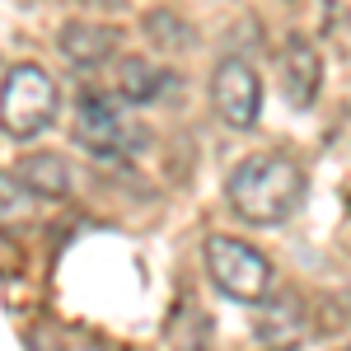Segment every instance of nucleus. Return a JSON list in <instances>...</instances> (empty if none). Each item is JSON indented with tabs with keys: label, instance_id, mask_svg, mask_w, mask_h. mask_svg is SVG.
<instances>
[{
	"label": "nucleus",
	"instance_id": "1a4fd4ad",
	"mask_svg": "<svg viewBox=\"0 0 351 351\" xmlns=\"http://www.w3.org/2000/svg\"><path fill=\"white\" fill-rule=\"evenodd\" d=\"M164 89H169V71L160 61H145V56H127L122 61V75H117V94L127 104H160Z\"/></svg>",
	"mask_w": 351,
	"mask_h": 351
},
{
	"label": "nucleus",
	"instance_id": "f257e3e1",
	"mask_svg": "<svg viewBox=\"0 0 351 351\" xmlns=\"http://www.w3.org/2000/svg\"><path fill=\"white\" fill-rule=\"evenodd\" d=\"M309 192V178L300 160H291L286 150H258L248 160L234 164L230 183H225V197H230V211L258 230H276L300 211Z\"/></svg>",
	"mask_w": 351,
	"mask_h": 351
},
{
	"label": "nucleus",
	"instance_id": "f03ea898",
	"mask_svg": "<svg viewBox=\"0 0 351 351\" xmlns=\"http://www.w3.org/2000/svg\"><path fill=\"white\" fill-rule=\"evenodd\" d=\"M56 108H61V94H56V80L33 66V61H19L5 71L0 80V132L10 141H38L56 122Z\"/></svg>",
	"mask_w": 351,
	"mask_h": 351
},
{
	"label": "nucleus",
	"instance_id": "9b49d317",
	"mask_svg": "<svg viewBox=\"0 0 351 351\" xmlns=\"http://www.w3.org/2000/svg\"><path fill=\"white\" fill-rule=\"evenodd\" d=\"M38 197L14 178V169H0V234H19L33 225Z\"/></svg>",
	"mask_w": 351,
	"mask_h": 351
},
{
	"label": "nucleus",
	"instance_id": "20e7f679",
	"mask_svg": "<svg viewBox=\"0 0 351 351\" xmlns=\"http://www.w3.org/2000/svg\"><path fill=\"white\" fill-rule=\"evenodd\" d=\"M202 263H206L211 286L234 304H263L271 295V263L253 243L230 239V234H211L206 248H202Z\"/></svg>",
	"mask_w": 351,
	"mask_h": 351
},
{
	"label": "nucleus",
	"instance_id": "f8f14e48",
	"mask_svg": "<svg viewBox=\"0 0 351 351\" xmlns=\"http://www.w3.org/2000/svg\"><path fill=\"white\" fill-rule=\"evenodd\" d=\"M61 351H108V347H99V342H66Z\"/></svg>",
	"mask_w": 351,
	"mask_h": 351
},
{
	"label": "nucleus",
	"instance_id": "39448f33",
	"mask_svg": "<svg viewBox=\"0 0 351 351\" xmlns=\"http://www.w3.org/2000/svg\"><path fill=\"white\" fill-rule=\"evenodd\" d=\"M211 108L225 127L248 132L263 112V80L243 56H220L211 71Z\"/></svg>",
	"mask_w": 351,
	"mask_h": 351
},
{
	"label": "nucleus",
	"instance_id": "7ed1b4c3",
	"mask_svg": "<svg viewBox=\"0 0 351 351\" xmlns=\"http://www.w3.org/2000/svg\"><path fill=\"white\" fill-rule=\"evenodd\" d=\"M75 141L94 160L127 164L145 145V127L132 117L122 94H84L75 104Z\"/></svg>",
	"mask_w": 351,
	"mask_h": 351
},
{
	"label": "nucleus",
	"instance_id": "6e6552de",
	"mask_svg": "<svg viewBox=\"0 0 351 351\" xmlns=\"http://www.w3.org/2000/svg\"><path fill=\"white\" fill-rule=\"evenodd\" d=\"M61 52L71 56L75 66H104L112 52H117V33L112 28H104V24H66L61 28Z\"/></svg>",
	"mask_w": 351,
	"mask_h": 351
},
{
	"label": "nucleus",
	"instance_id": "0eeeda50",
	"mask_svg": "<svg viewBox=\"0 0 351 351\" xmlns=\"http://www.w3.org/2000/svg\"><path fill=\"white\" fill-rule=\"evenodd\" d=\"M319 52L304 43V38H291L286 52H281V84H286V99L295 108H309L314 94H319Z\"/></svg>",
	"mask_w": 351,
	"mask_h": 351
},
{
	"label": "nucleus",
	"instance_id": "423d86ee",
	"mask_svg": "<svg viewBox=\"0 0 351 351\" xmlns=\"http://www.w3.org/2000/svg\"><path fill=\"white\" fill-rule=\"evenodd\" d=\"M14 178H19V183H24L38 202H66V197H71V188H75L71 164H66V155H56V150L24 155V160L14 164Z\"/></svg>",
	"mask_w": 351,
	"mask_h": 351
},
{
	"label": "nucleus",
	"instance_id": "9d476101",
	"mask_svg": "<svg viewBox=\"0 0 351 351\" xmlns=\"http://www.w3.org/2000/svg\"><path fill=\"white\" fill-rule=\"evenodd\" d=\"M304 324H300V304L291 295H267L263 300V319H258V342L267 347H291Z\"/></svg>",
	"mask_w": 351,
	"mask_h": 351
}]
</instances>
